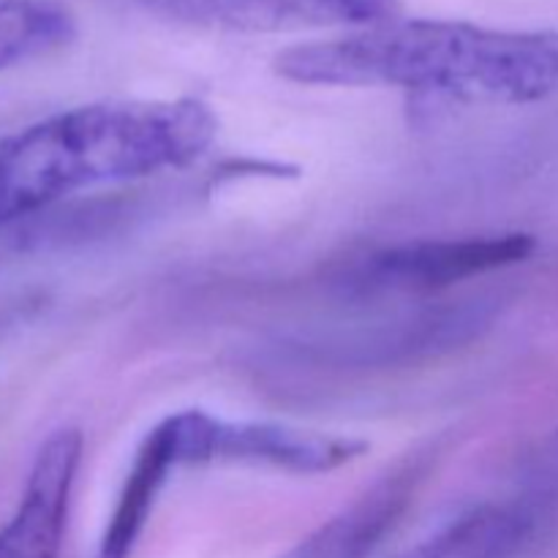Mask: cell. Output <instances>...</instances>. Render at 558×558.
<instances>
[{"mask_svg": "<svg viewBox=\"0 0 558 558\" xmlns=\"http://www.w3.org/2000/svg\"><path fill=\"white\" fill-rule=\"evenodd\" d=\"M276 71L300 85L401 87L466 101L534 104L558 96V31L390 20L283 49Z\"/></svg>", "mask_w": 558, "mask_h": 558, "instance_id": "6da1fadb", "label": "cell"}, {"mask_svg": "<svg viewBox=\"0 0 558 558\" xmlns=\"http://www.w3.org/2000/svg\"><path fill=\"white\" fill-rule=\"evenodd\" d=\"M218 134L199 98L98 101L0 140V223L101 183L194 163Z\"/></svg>", "mask_w": 558, "mask_h": 558, "instance_id": "7a4b0ae2", "label": "cell"}, {"mask_svg": "<svg viewBox=\"0 0 558 558\" xmlns=\"http://www.w3.org/2000/svg\"><path fill=\"white\" fill-rule=\"evenodd\" d=\"M537 248L532 234H490V238L463 240H414L363 256L341 278L343 289L357 298L381 294H430L521 265Z\"/></svg>", "mask_w": 558, "mask_h": 558, "instance_id": "3957f363", "label": "cell"}, {"mask_svg": "<svg viewBox=\"0 0 558 558\" xmlns=\"http://www.w3.org/2000/svg\"><path fill=\"white\" fill-rule=\"evenodd\" d=\"M185 430L194 466L234 461L292 474H327L357 461L368 450L365 441L347 436L314 434L278 423H223L199 409H189Z\"/></svg>", "mask_w": 558, "mask_h": 558, "instance_id": "277c9868", "label": "cell"}, {"mask_svg": "<svg viewBox=\"0 0 558 558\" xmlns=\"http://www.w3.org/2000/svg\"><path fill=\"white\" fill-rule=\"evenodd\" d=\"M167 22L229 33L300 27H374L390 22L398 0H134Z\"/></svg>", "mask_w": 558, "mask_h": 558, "instance_id": "5b68a950", "label": "cell"}, {"mask_svg": "<svg viewBox=\"0 0 558 558\" xmlns=\"http://www.w3.org/2000/svg\"><path fill=\"white\" fill-rule=\"evenodd\" d=\"M82 445L80 430L60 428L38 447L20 507L0 529V558H58Z\"/></svg>", "mask_w": 558, "mask_h": 558, "instance_id": "8992f818", "label": "cell"}, {"mask_svg": "<svg viewBox=\"0 0 558 558\" xmlns=\"http://www.w3.org/2000/svg\"><path fill=\"white\" fill-rule=\"evenodd\" d=\"M428 458H403L283 558H371L414 501Z\"/></svg>", "mask_w": 558, "mask_h": 558, "instance_id": "52a82bcc", "label": "cell"}, {"mask_svg": "<svg viewBox=\"0 0 558 558\" xmlns=\"http://www.w3.org/2000/svg\"><path fill=\"white\" fill-rule=\"evenodd\" d=\"M174 466H180L178 452H174L167 420H161L136 450L134 466L125 477L96 558H131L142 532H145L156 496L161 494Z\"/></svg>", "mask_w": 558, "mask_h": 558, "instance_id": "ba28073f", "label": "cell"}, {"mask_svg": "<svg viewBox=\"0 0 558 558\" xmlns=\"http://www.w3.org/2000/svg\"><path fill=\"white\" fill-rule=\"evenodd\" d=\"M532 529L518 507L480 505L398 558H512Z\"/></svg>", "mask_w": 558, "mask_h": 558, "instance_id": "9c48e42d", "label": "cell"}, {"mask_svg": "<svg viewBox=\"0 0 558 558\" xmlns=\"http://www.w3.org/2000/svg\"><path fill=\"white\" fill-rule=\"evenodd\" d=\"M74 31V16L58 0H0V69L65 47Z\"/></svg>", "mask_w": 558, "mask_h": 558, "instance_id": "30bf717a", "label": "cell"}, {"mask_svg": "<svg viewBox=\"0 0 558 558\" xmlns=\"http://www.w3.org/2000/svg\"><path fill=\"white\" fill-rule=\"evenodd\" d=\"M554 461H556V466H558V430H556V436H554Z\"/></svg>", "mask_w": 558, "mask_h": 558, "instance_id": "8fae6325", "label": "cell"}]
</instances>
